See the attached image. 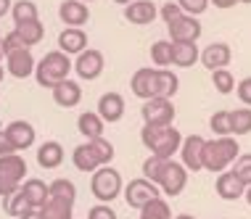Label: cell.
Returning <instances> with one entry per match:
<instances>
[{"label": "cell", "mask_w": 251, "mask_h": 219, "mask_svg": "<svg viewBox=\"0 0 251 219\" xmlns=\"http://www.w3.org/2000/svg\"><path fill=\"white\" fill-rule=\"evenodd\" d=\"M111 161H114V146L106 138L85 140L72 150V164H74V169L82 172V174H93L98 167H106V164H111Z\"/></svg>", "instance_id": "6da1fadb"}, {"label": "cell", "mask_w": 251, "mask_h": 219, "mask_svg": "<svg viewBox=\"0 0 251 219\" xmlns=\"http://www.w3.org/2000/svg\"><path fill=\"white\" fill-rule=\"evenodd\" d=\"M140 143H143V148L151 156H159V159H172V156L180 150L182 132L175 124H169V127L143 124V129H140Z\"/></svg>", "instance_id": "7a4b0ae2"}, {"label": "cell", "mask_w": 251, "mask_h": 219, "mask_svg": "<svg viewBox=\"0 0 251 219\" xmlns=\"http://www.w3.org/2000/svg\"><path fill=\"white\" fill-rule=\"evenodd\" d=\"M241 156V146L233 135L225 138H212L203 143V169L212 174H220L233 167V161Z\"/></svg>", "instance_id": "3957f363"}, {"label": "cell", "mask_w": 251, "mask_h": 219, "mask_svg": "<svg viewBox=\"0 0 251 219\" xmlns=\"http://www.w3.org/2000/svg\"><path fill=\"white\" fill-rule=\"evenodd\" d=\"M72 72H74L72 56H66V53H61V50H50V53H45V56L37 61L35 74H32V77L37 79L40 87H45V90H53L58 82L69 79Z\"/></svg>", "instance_id": "277c9868"}, {"label": "cell", "mask_w": 251, "mask_h": 219, "mask_svg": "<svg viewBox=\"0 0 251 219\" xmlns=\"http://www.w3.org/2000/svg\"><path fill=\"white\" fill-rule=\"evenodd\" d=\"M122 188H125L122 172L114 169L111 164L98 167L96 172H93V177H90V193L98 198V203H111L114 198L122 195Z\"/></svg>", "instance_id": "5b68a950"}, {"label": "cell", "mask_w": 251, "mask_h": 219, "mask_svg": "<svg viewBox=\"0 0 251 219\" xmlns=\"http://www.w3.org/2000/svg\"><path fill=\"white\" fill-rule=\"evenodd\" d=\"M122 195H125L127 206L135 209V211H140L148 201L159 198L161 190H159V185L151 182V180H146V177H135V180H130L125 188H122Z\"/></svg>", "instance_id": "8992f818"}, {"label": "cell", "mask_w": 251, "mask_h": 219, "mask_svg": "<svg viewBox=\"0 0 251 219\" xmlns=\"http://www.w3.org/2000/svg\"><path fill=\"white\" fill-rule=\"evenodd\" d=\"M175 103L169 98H148L140 106V116H143V124L151 127H169L175 122Z\"/></svg>", "instance_id": "52a82bcc"}, {"label": "cell", "mask_w": 251, "mask_h": 219, "mask_svg": "<svg viewBox=\"0 0 251 219\" xmlns=\"http://www.w3.org/2000/svg\"><path fill=\"white\" fill-rule=\"evenodd\" d=\"M72 66H74V74H77L79 79L96 82L106 69V58L100 50H96V48H85L82 53H77V58L72 61Z\"/></svg>", "instance_id": "ba28073f"}, {"label": "cell", "mask_w": 251, "mask_h": 219, "mask_svg": "<svg viewBox=\"0 0 251 219\" xmlns=\"http://www.w3.org/2000/svg\"><path fill=\"white\" fill-rule=\"evenodd\" d=\"M159 190L164 195L169 198H175V195H180L182 190H185V185H188V169L182 167L180 161H175V159H167L164 164V169H161V177H159Z\"/></svg>", "instance_id": "9c48e42d"}, {"label": "cell", "mask_w": 251, "mask_h": 219, "mask_svg": "<svg viewBox=\"0 0 251 219\" xmlns=\"http://www.w3.org/2000/svg\"><path fill=\"white\" fill-rule=\"evenodd\" d=\"M203 140L201 135H188V138H182L180 143V164L188 169V174H196L203 169Z\"/></svg>", "instance_id": "30bf717a"}, {"label": "cell", "mask_w": 251, "mask_h": 219, "mask_svg": "<svg viewBox=\"0 0 251 219\" xmlns=\"http://www.w3.org/2000/svg\"><path fill=\"white\" fill-rule=\"evenodd\" d=\"M167 29H169V40H172V43H199L203 26L199 22V16H188V13H182L177 22H172Z\"/></svg>", "instance_id": "8fae6325"}, {"label": "cell", "mask_w": 251, "mask_h": 219, "mask_svg": "<svg viewBox=\"0 0 251 219\" xmlns=\"http://www.w3.org/2000/svg\"><path fill=\"white\" fill-rule=\"evenodd\" d=\"M35 66L37 61L32 56V48H22V50H13L5 56V74H11V77L16 79H26L35 74Z\"/></svg>", "instance_id": "7c38bea8"}, {"label": "cell", "mask_w": 251, "mask_h": 219, "mask_svg": "<svg viewBox=\"0 0 251 219\" xmlns=\"http://www.w3.org/2000/svg\"><path fill=\"white\" fill-rule=\"evenodd\" d=\"M3 132H5V138H8V143L13 146L16 153L19 150H29L32 146H35V140H37L35 127H32L29 122H24V119H13Z\"/></svg>", "instance_id": "4fadbf2b"}, {"label": "cell", "mask_w": 251, "mask_h": 219, "mask_svg": "<svg viewBox=\"0 0 251 219\" xmlns=\"http://www.w3.org/2000/svg\"><path fill=\"white\" fill-rule=\"evenodd\" d=\"M125 111H127V106H125V98H122L119 93H103L98 98L96 114L106 122V124H117V122H122Z\"/></svg>", "instance_id": "5bb4252c"}, {"label": "cell", "mask_w": 251, "mask_h": 219, "mask_svg": "<svg viewBox=\"0 0 251 219\" xmlns=\"http://www.w3.org/2000/svg\"><path fill=\"white\" fill-rule=\"evenodd\" d=\"M125 19L135 26H148L159 19V8L151 0H132L130 5H125Z\"/></svg>", "instance_id": "9a60e30c"}, {"label": "cell", "mask_w": 251, "mask_h": 219, "mask_svg": "<svg viewBox=\"0 0 251 219\" xmlns=\"http://www.w3.org/2000/svg\"><path fill=\"white\" fill-rule=\"evenodd\" d=\"M199 61L206 66L209 72H214V69H227V64L233 61V50H230L227 43H212V45H206V48L201 50Z\"/></svg>", "instance_id": "2e32d148"}, {"label": "cell", "mask_w": 251, "mask_h": 219, "mask_svg": "<svg viewBox=\"0 0 251 219\" xmlns=\"http://www.w3.org/2000/svg\"><path fill=\"white\" fill-rule=\"evenodd\" d=\"M58 19L66 26H85L90 22V5L82 0H64L58 5Z\"/></svg>", "instance_id": "e0dca14e"}, {"label": "cell", "mask_w": 251, "mask_h": 219, "mask_svg": "<svg viewBox=\"0 0 251 219\" xmlns=\"http://www.w3.org/2000/svg\"><path fill=\"white\" fill-rule=\"evenodd\" d=\"M50 95H53V103L56 106L77 108L79 100H82V87H79V82H74V79H64V82H58V85L53 87Z\"/></svg>", "instance_id": "ac0fdd59"}, {"label": "cell", "mask_w": 251, "mask_h": 219, "mask_svg": "<svg viewBox=\"0 0 251 219\" xmlns=\"http://www.w3.org/2000/svg\"><path fill=\"white\" fill-rule=\"evenodd\" d=\"M214 190H217V195H220L222 201H238V198H243V190H246V185H243L238 177L233 174V169H225V172L217 174Z\"/></svg>", "instance_id": "d6986e66"}, {"label": "cell", "mask_w": 251, "mask_h": 219, "mask_svg": "<svg viewBox=\"0 0 251 219\" xmlns=\"http://www.w3.org/2000/svg\"><path fill=\"white\" fill-rule=\"evenodd\" d=\"M19 190H22V195L26 198L29 209H43L45 203H48V198H50L48 182H45V180H37V177H26Z\"/></svg>", "instance_id": "ffe728a7"}, {"label": "cell", "mask_w": 251, "mask_h": 219, "mask_svg": "<svg viewBox=\"0 0 251 219\" xmlns=\"http://www.w3.org/2000/svg\"><path fill=\"white\" fill-rule=\"evenodd\" d=\"M87 48V32L82 26H66L58 35V50L66 53V56H77Z\"/></svg>", "instance_id": "44dd1931"}, {"label": "cell", "mask_w": 251, "mask_h": 219, "mask_svg": "<svg viewBox=\"0 0 251 219\" xmlns=\"http://www.w3.org/2000/svg\"><path fill=\"white\" fill-rule=\"evenodd\" d=\"M66 159V150L58 140H45L43 146H37V164L40 169H58Z\"/></svg>", "instance_id": "7402d4cb"}, {"label": "cell", "mask_w": 251, "mask_h": 219, "mask_svg": "<svg viewBox=\"0 0 251 219\" xmlns=\"http://www.w3.org/2000/svg\"><path fill=\"white\" fill-rule=\"evenodd\" d=\"M180 90V79L169 69H156L153 72V98H169L172 100Z\"/></svg>", "instance_id": "603a6c76"}, {"label": "cell", "mask_w": 251, "mask_h": 219, "mask_svg": "<svg viewBox=\"0 0 251 219\" xmlns=\"http://www.w3.org/2000/svg\"><path fill=\"white\" fill-rule=\"evenodd\" d=\"M0 177L11 182L22 185L26 180V161L22 153H8V156H0Z\"/></svg>", "instance_id": "cb8c5ba5"}, {"label": "cell", "mask_w": 251, "mask_h": 219, "mask_svg": "<svg viewBox=\"0 0 251 219\" xmlns=\"http://www.w3.org/2000/svg\"><path fill=\"white\" fill-rule=\"evenodd\" d=\"M48 190H50V198L48 201H56V203H64V206H72L77 203V185L66 177H56L53 182H48Z\"/></svg>", "instance_id": "d4e9b609"}, {"label": "cell", "mask_w": 251, "mask_h": 219, "mask_svg": "<svg viewBox=\"0 0 251 219\" xmlns=\"http://www.w3.org/2000/svg\"><path fill=\"white\" fill-rule=\"evenodd\" d=\"M199 45L196 43H172V66L180 69H191L193 64H199Z\"/></svg>", "instance_id": "484cf974"}, {"label": "cell", "mask_w": 251, "mask_h": 219, "mask_svg": "<svg viewBox=\"0 0 251 219\" xmlns=\"http://www.w3.org/2000/svg\"><path fill=\"white\" fill-rule=\"evenodd\" d=\"M153 72L156 69H138L130 77V90L135 98H140V100L153 98Z\"/></svg>", "instance_id": "4316f807"}, {"label": "cell", "mask_w": 251, "mask_h": 219, "mask_svg": "<svg viewBox=\"0 0 251 219\" xmlns=\"http://www.w3.org/2000/svg\"><path fill=\"white\" fill-rule=\"evenodd\" d=\"M103 127H106V122L96 111H82L77 116V129H79V135H85V140L103 138Z\"/></svg>", "instance_id": "83f0119b"}, {"label": "cell", "mask_w": 251, "mask_h": 219, "mask_svg": "<svg viewBox=\"0 0 251 219\" xmlns=\"http://www.w3.org/2000/svg\"><path fill=\"white\" fill-rule=\"evenodd\" d=\"M13 29L19 32V37H22V43L26 48H35L43 43V37H45V26L43 22H26V24H16Z\"/></svg>", "instance_id": "f1b7e54d"}, {"label": "cell", "mask_w": 251, "mask_h": 219, "mask_svg": "<svg viewBox=\"0 0 251 219\" xmlns=\"http://www.w3.org/2000/svg\"><path fill=\"white\" fill-rule=\"evenodd\" d=\"M11 16H13V24L40 22V11L32 0H16V3L11 5Z\"/></svg>", "instance_id": "f546056e"}, {"label": "cell", "mask_w": 251, "mask_h": 219, "mask_svg": "<svg viewBox=\"0 0 251 219\" xmlns=\"http://www.w3.org/2000/svg\"><path fill=\"white\" fill-rule=\"evenodd\" d=\"M230 132H233V138H241V135L251 132V108L249 106L230 111Z\"/></svg>", "instance_id": "4dcf8cb0"}, {"label": "cell", "mask_w": 251, "mask_h": 219, "mask_svg": "<svg viewBox=\"0 0 251 219\" xmlns=\"http://www.w3.org/2000/svg\"><path fill=\"white\" fill-rule=\"evenodd\" d=\"M138 219H172V209H169V203L164 198H153V201H148L143 209H140V217Z\"/></svg>", "instance_id": "1f68e13d"}, {"label": "cell", "mask_w": 251, "mask_h": 219, "mask_svg": "<svg viewBox=\"0 0 251 219\" xmlns=\"http://www.w3.org/2000/svg\"><path fill=\"white\" fill-rule=\"evenodd\" d=\"M151 61L159 69L172 66V40H156L151 45Z\"/></svg>", "instance_id": "d6a6232c"}, {"label": "cell", "mask_w": 251, "mask_h": 219, "mask_svg": "<svg viewBox=\"0 0 251 219\" xmlns=\"http://www.w3.org/2000/svg\"><path fill=\"white\" fill-rule=\"evenodd\" d=\"M3 211L8 217H16V219L29 211V203H26V198L22 195V190H16V193H11V195L3 198Z\"/></svg>", "instance_id": "836d02e7"}, {"label": "cell", "mask_w": 251, "mask_h": 219, "mask_svg": "<svg viewBox=\"0 0 251 219\" xmlns=\"http://www.w3.org/2000/svg\"><path fill=\"white\" fill-rule=\"evenodd\" d=\"M212 82H214V90L222 93V95H227V93L235 90V77H233V72H230V69H214L212 72Z\"/></svg>", "instance_id": "e575fe53"}, {"label": "cell", "mask_w": 251, "mask_h": 219, "mask_svg": "<svg viewBox=\"0 0 251 219\" xmlns=\"http://www.w3.org/2000/svg\"><path fill=\"white\" fill-rule=\"evenodd\" d=\"M40 214H43V219H74V209L64 206V203H56V201H48L40 209Z\"/></svg>", "instance_id": "d590c367"}, {"label": "cell", "mask_w": 251, "mask_h": 219, "mask_svg": "<svg viewBox=\"0 0 251 219\" xmlns=\"http://www.w3.org/2000/svg\"><path fill=\"white\" fill-rule=\"evenodd\" d=\"M209 127H212L214 138H225V135H233V132H230V111H214L212 119H209Z\"/></svg>", "instance_id": "8d00e7d4"}, {"label": "cell", "mask_w": 251, "mask_h": 219, "mask_svg": "<svg viewBox=\"0 0 251 219\" xmlns=\"http://www.w3.org/2000/svg\"><path fill=\"white\" fill-rule=\"evenodd\" d=\"M233 174L249 188L251 185V153H241L238 159L233 161Z\"/></svg>", "instance_id": "74e56055"}, {"label": "cell", "mask_w": 251, "mask_h": 219, "mask_svg": "<svg viewBox=\"0 0 251 219\" xmlns=\"http://www.w3.org/2000/svg\"><path fill=\"white\" fill-rule=\"evenodd\" d=\"M164 164H167V159H159V156H148V159L143 161V177H146V180H151V182H159Z\"/></svg>", "instance_id": "f35d334b"}, {"label": "cell", "mask_w": 251, "mask_h": 219, "mask_svg": "<svg viewBox=\"0 0 251 219\" xmlns=\"http://www.w3.org/2000/svg\"><path fill=\"white\" fill-rule=\"evenodd\" d=\"M175 3H177L182 8V13H188V16H201V13L209 8V0H175Z\"/></svg>", "instance_id": "ab89813d"}, {"label": "cell", "mask_w": 251, "mask_h": 219, "mask_svg": "<svg viewBox=\"0 0 251 219\" xmlns=\"http://www.w3.org/2000/svg\"><path fill=\"white\" fill-rule=\"evenodd\" d=\"M180 16H182V8H180L177 3H172V0H169V3H164V5L159 8V19H161V22H164L167 26L172 24V22H177Z\"/></svg>", "instance_id": "60d3db41"}, {"label": "cell", "mask_w": 251, "mask_h": 219, "mask_svg": "<svg viewBox=\"0 0 251 219\" xmlns=\"http://www.w3.org/2000/svg\"><path fill=\"white\" fill-rule=\"evenodd\" d=\"M87 219H119V214L111 209V203H96L87 211Z\"/></svg>", "instance_id": "b9f144b4"}, {"label": "cell", "mask_w": 251, "mask_h": 219, "mask_svg": "<svg viewBox=\"0 0 251 219\" xmlns=\"http://www.w3.org/2000/svg\"><path fill=\"white\" fill-rule=\"evenodd\" d=\"M22 48H26V45L22 43V37H19L16 29H11L8 35L3 37V50H5V56H8V53H13V50H22Z\"/></svg>", "instance_id": "7bdbcfd3"}, {"label": "cell", "mask_w": 251, "mask_h": 219, "mask_svg": "<svg viewBox=\"0 0 251 219\" xmlns=\"http://www.w3.org/2000/svg\"><path fill=\"white\" fill-rule=\"evenodd\" d=\"M235 95H238V100H241L243 106L251 108V77L241 79L238 85H235Z\"/></svg>", "instance_id": "ee69618b"}, {"label": "cell", "mask_w": 251, "mask_h": 219, "mask_svg": "<svg viewBox=\"0 0 251 219\" xmlns=\"http://www.w3.org/2000/svg\"><path fill=\"white\" fill-rule=\"evenodd\" d=\"M19 188H22L19 182H11V180H5V177H0V198H5V195L16 193Z\"/></svg>", "instance_id": "f6af8a7d"}, {"label": "cell", "mask_w": 251, "mask_h": 219, "mask_svg": "<svg viewBox=\"0 0 251 219\" xmlns=\"http://www.w3.org/2000/svg\"><path fill=\"white\" fill-rule=\"evenodd\" d=\"M8 153H16V150H13V146L5 138V132H0V156H8Z\"/></svg>", "instance_id": "bcb514c9"}, {"label": "cell", "mask_w": 251, "mask_h": 219, "mask_svg": "<svg viewBox=\"0 0 251 219\" xmlns=\"http://www.w3.org/2000/svg\"><path fill=\"white\" fill-rule=\"evenodd\" d=\"M209 3H214V8H222V11H225V8H233L238 0H209Z\"/></svg>", "instance_id": "7dc6e473"}, {"label": "cell", "mask_w": 251, "mask_h": 219, "mask_svg": "<svg viewBox=\"0 0 251 219\" xmlns=\"http://www.w3.org/2000/svg\"><path fill=\"white\" fill-rule=\"evenodd\" d=\"M11 5H13V0H0V19H3L5 13H11Z\"/></svg>", "instance_id": "c3c4849f"}, {"label": "cell", "mask_w": 251, "mask_h": 219, "mask_svg": "<svg viewBox=\"0 0 251 219\" xmlns=\"http://www.w3.org/2000/svg\"><path fill=\"white\" fill-rule=\"evenodd\" d=\"M19 219H43V214H40V209H29L26 214H22Z\"/></svg>", "instance_id": "681fc988"}, {"label": "cell", "mask_w": 251, "mask_h": 219, "mask_svg": "<svg viewBox=\"0 0 251 219\" xmlns=\"http://www.w3.org/2000/svg\"><path fill=\"white\" fill-rule=\"evenodd\" d=\"M243 198H246V203H249V206H251V185H249L246 190H243Z\"/></svg>", "instance_id": "f907efd6"}, {"label": "cell", "mask_w": 251, "mask_h": 219, "mask_svg": "<svg viewBox=\"0 0 251 219\" xmlns=\"http://www.w3.org/2000/svg\"><path fill=\"white\" fill-rule=\"evenodd\" d=\"M3 58H5V50H3V37H0V64H3Z\"/></svg>", "instance_id": "816d5d0a"}, {"label": "cell", "mask_w": 251, "mask_h": 219, "mask_svg": "<svg viewBox=\"0 0 251 219\" xmlns=\"http://www.w3.org/2000/svg\"><path fill=\"white\" fill-rule=\"evenodd\" d=\"M172 219H196V217H191V214H177V217H172Z\"/></svg>", "instance_id": "f5cc1de1"}, {"label": "cell", "mask_w": 251, "mask_h": 219, "mask_svg": "<svg viewBox=\"0 0 251 219\" xmlns=\"http://www.w3.org/2000/svg\"><path fill=\"white\" fill-rule=\"evenodd\" d=\"M114 3H117V5H130L132 0H114Z\"/></svg>", "instance_id": "db71d44e"}, {"label": "cell", "mask_w": 251, "mask_h": 219, "mask_svg": "<svg viewBox=\"0 0 251 219\" xmlns=\"http://www.w3.org/2000/svg\"><path fill=\"white\" fill-rule=\"evenodd\" d=\"M3 77H5V69H3V64H0V82H3Z\"/></svg>", "instance_id": "11a10c76"}, {"label": "cell", "mask_w": 251, "mask_h": 219, "mask_svg": "<svg viewBox=\"0 0 251 219\" xmlns=\"http://www.w3.org/2000/svg\"><path fill=\"white\" fill-rule=\"evenodd\" d=\"M238 3H243V5H251V0H238Z\"/></svg>", "instance_id": "9f6ffc18"}, {"label": "cell", "mask_w": 251, "mask_h": 219, "mask_svg": "<svg viewBox=\"0 0 251 219\" xmlns=\"http://www.w3.org/2000/svg\"><path fill=\"white\" fill-rule=\"evenodd\" d=\"M82 3H87V5H90V3H96V0H82Z\"/></svg>", "instance_id": "6f0895ef"}]
</instances>
